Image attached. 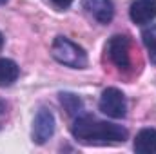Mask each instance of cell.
<instances>
[{
	"mask_svg": "<svg viewBox=\"0 0 156 154\" xmlns=\"http://www.w3.org/2000/svg\"><path fill=\"white\" fill-rule=\"evenodd\" d=\"M71 132L78 142L87 143V145L123 143L127 140L125 127L116 125V123H109V121H100V120L87 114H80L75 118Z\"/></svg>",
	"mask_w": 156,
	"mask_h": 154,
	"instance_id": "1",
	"label": "cell"
},
{
	"mask_svg": "<svg viewBox=\"0 0 156 154\" xmlns=\"http://www.w3.org/2000/svg\"><path fill=\"white\" fill-rule=\"evenodd\" d=\"M51 54L56 62L67 65V67H75V69H83L87 65V54L85 51L71 42L66 37H56L53 45H51Z\"/></svg>",
	"mask_w": 156,
	"mask_h": 154,
	"instance_id": "2",
	"label": "cell"
},
{
	"mask_svg": "<svg viewBox=\"0 0 156 154\" xmlns=\"http://www.w3.org/2000/svg\"><path fill=\"white\" fill-rule=\"evenodd\" d=\"M98 107L105 116L115 118V120H122L127 114V100H125L123 93L116 87H107L102 93Z\"/></svg>",
	"mask_w": 156,
	"mask_h": 154,
	"instance_id": "3",
	"label": "cell"
},
{
	"mask_svg": "<svg viewBox=\"0 0 156 154\" xmlns=\"http://www.w3.org/2000/svg\"><path fill=\"white\" fill-rule=\"evenodd\" d=\"M111 62L116 65L118 69H129L131 67V42L125 35H115L107 42L105 47Z\"/></svg>",
	"mask_w": 156,
	"mask_h": 154,
	"instance_id": "4",
	"label": "cell"
},
{
	"mask_svg": "<svg viewBox=\"0 0 156 154\" xmlns=\"http://www.w3.org/2000/svg\"><path fill=\"white\" fill-rule=\"evenodd\" d=\"M55 134V116L47 109H40L33 121V142L44 145Z\"/></svg>",
	"mask_w": 156,
	"mask_h": 154,
	"instance_id": "5",
	"label": "cell"
},
{
	"mask_svg": "<svg viewBox=\"0 0 156 154\" xmlns=\"http://www.w3.org/2000/svg\"><path fill=\"white\" fill-rule=\"evenodd\" d=\"M129 16L136 26H145L156 18V0H131Z\"/></svg>",
	"mask_w": 156,
	"mask_h": 154,
	"instance_id": "6",
	"label": "cell"
},
{
	"mask_svg": "<svg viewBox=\"0 0 156 154\" xmlns=\"http://www.w3.org/2000/svg\"><path fill=\"white\" fill-rule=\"evenodd\" d=\"M83 7L100 24H109L113 20V16H115L113 0H83Z\"/></svg>",
	"mask_w": 156,
	"mask_h": 154,
	"instance_id": "7",
	"label": "cell"
},
{
	"mask_svg": "<svg viewBox=\"0 0 156 154\" xmlns=\"http://www.w3.org/2000/svg\"><path fill=\"white\" fill-rule=\"evenodd\" d=\"M133 147L138 154H156V129H142Z\"/></svg>",
	"mask_w": 156,
	"mask_h": 154,
	"instance_id": "8",
	"label": "cell"
},
{
	"mask_svg": "<svg viewBox=\"0 0 156 154\" xmlns=\"http://www.w3.org/2000/svg\"><path fill=\"white\" fill-rule=\"evenodd\" d=\"M20 75V67L9 60V58H0V87H9L16 82Z\"/></svg>",
	"mask_w": 156,
	"mask_h": 154,
	"instance_id": "9",
	"label": "cell"
},
{
	"mask_svg": "<svg viewBox=\"0 0 156 154\" xmlns=\"http://www.w3.org/2000/svg\"><path fill=\"white\" fill-rule=\"evenodd\" d=\"M60 102H62L64 109L67 111V114L73 116V118H76V116H80L83 113V102L73 93H62L60 94Z\"/></svg>",
	"mask_w": 156,
	"mask_h": 154,
	"instance_id": "10",
	"label": "cell"
},
{
	"mask_svg": "<svg viewBox=\"0 0 156 154\" xmlns=\"http://www.w3.org/2000/svg\"><path fill=\"white\" fill-rule=\"evenodd\" d=\"M142 40L145 44V49L149 53L151 64H156V24H151L142 31Z\"/></svg>",
	"mask_w": 156,
	"mask_h": 154,
	"instance_id": "11",
	"label": "cell"
},
{
	"mask_svg": "<svg viewBox=\"0 0 156 154\" xmlns=\"http://www.w3.org/2000/svg\"><path fill=\"white\" fill-rule=\"evenodd\" d=\"M55 5H58V7H62V9H66V7H69L71 4H73V0H51Z\"/></svg>",
	"mask_w": 156,
	"mask_h": 154,
	"instance_id": "12",
	"label": "cell"
},
{
	"mask_svg": "<svg viewBox=\"0 0 156 154\" xmlns=\"http://www.w3.org/2000/svg\"><path fill=\"white\" fill-rule=\"evenodd\" d=\"M2 45H4V37H2V33H0V49H2Z\"/></svg>",
	"mask_w": 156,
	"mask_h": 154,
	"instance_id": "13",
	"label": "cell"
},
{
	"mask_svg": "<svg viewBox=\"0 0 156 154\" xmlns=\"http://www.w3.org/2000/svg\"><path fill=\"white\" fill-rule=\"evenodd\" d=\"M0 4H5V0H0Z\"/></svg>",
	"mask_w": 156,
	"mask_h": 154,
	"instance_id": "14",
	"label": "cell"
}]
</instances>
